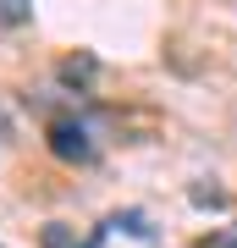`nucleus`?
<instances>
[{
	"mask_svg": "<svg viewBox=\"0 0 237 248\" xmlns=\"http://www.w3.org/2000/svg\"><path fill=\"white\" fill-rule=\"evenodd\" d=\"M50 149L61 160H94V138L78 122H50Z\"/></svg>",
	"mask_w": 237,
	"mask_h": 248,
	"instance_id": "nucleus-1",
	"label": "nucleus"
},
{
	"mask_svg": "<svg viewBox=\"0 0 237 248\" xmlns=\"http://www.w3.org/2000/svg\"><path fill=\"white\" fill-rule=\"evenodd\" d=\"M33 17V0H0V28H22Z\"/></svg>",
	"mask_w": 237,
	"mask_h": 248,
	"instance_id": "nucleus-3",
	"label": "nucleus"
},
{
	"mask_svg": "<svg viewBox=\"0 0 237 248\" xmlns=\"http://www.w3.org/2000/svg\"><path fill=\"white\" fill-rule=\"evenodd\" d=\"M39 248H94V237H78V226L50 221V226L39 232Z\"/></svg>",
	"mask_w": 237,
	"mask_h": 248,
	"instance_id": "nucleus-2",
	"label": "nucleus"
},
{
	"mask_svg": "<svg viewBox=\"0 0 237 248\" xmlns=\"http://www.w3.org/2000/svg\"><path fill=\"white\" fill-rule=\"evenodd\" d=\"M61 78H66V83H83V78H94V61H88V55H78V61H61Z\"/></svg>",
	"mask_w": 237,
	"mask_h": 248,
	"instance_id": "nucleus-4",
	"label": "nucleus"
}]
</instances>
